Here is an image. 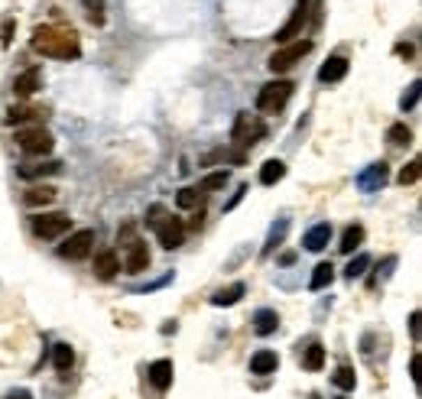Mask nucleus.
I'll list each match as a JSON object with an SVG mask.
<instances>
[{
  "label": "nucleus",
  "instance_id": "f257e3e1",
  "mask_svg": "<svg viewBox=\"0 0 422 399\" xmlns=\"http://www.w3.org/2000/svg\"><path fill=\"white\" fill-rule=\"evenodd\" d=\"M33 49L43 52V56H52V58H78L82 56L78 33L72 26H56V23H46V26L33 29Z\"/></svg>",
  "mask_w": 422,
  "mask_h": 399
},
{
  "label": "nucleus",
  "instance_id": "f03ea898",
  "mask_svg": "<svg viewBox=\"0 0 422 399\" xmlns=\"http://www.w3.org/2000/svg\"><path fill=\"white\" fill-rule=\"evenodd\" d=\"M292 81H286V78H276V81H270V85L260 88V95H257V111L260 114H280L282 107L289 104L292 97Z\"/></svg>",
  "mask_w": 422,
  "mask_h": 399
},
{
  "label": "nucleus",
  "instance_id": "7ed1b4c3",
  "mask_svg": "<svg viewBox=\"0 0 422 399\" xmlns=\"http://www.w3.org/2000/svg\"><path fill=\"white\" fill-rule=\"evenodd\" d=\"M231 136H234V143L241 150H247V146H253V143H260L266 136V124H263L260 114H237Z\"/></svg>",
  "mask_w": 422,
  "mask_h": 399
},
{
  "label": "nucleus",
  "instance_id": "20e7f679",
  "mask_svg": "<svg viewBox=\"0 0 422 399\" xmlns=\"http://www.w3.org/2000/svg\"><path fill=\"white\" fill-rule=\"evenodd\" d=\"M309 52H312V39H299V42H289V46L276 49L266 65H270L273 75H282V72H289L296 62H302V56H309Z\"/></svg>",
  "mask_w": 422,
  "mask_h": 399
},
{
  "label": "nucleus",
  "instance_id": "39448f33",
  "mask_svg": "<svg viewBox=\"0 0 422 399\" xmlns=\"http://www.w3.org/2000/svg\"><path fill=\"white\" fill-rule=\"evenodd\" d=\"M68 228H72V218H68L66 211H49V214H36V218H33V234H36L39 240H56V237H62Z\"/></svg>",
  "mask_w": 422,
  "mask_h": 399
},
{
  "label": "nucleus",
  "instance_id": "423d86ee",
  "mask_svg": "<svg viewBox=\"0 0 422 399\" xmlns=\"http://www.w3.org/2000/svg\"><path fill=\"white\" fill-rule=\"evenodd\" d=\"M52 133L43 130V127H29V130H17V146L27 156H46L52 150Z\"/></svg>",
  "mask_w": 422,
  "mask_h": 399
},
{
  "label": "nucleus",
  "instance_id": "0eeeda50",
  "mask_svg": "<svg viewBox=\"0 0 422 399\" xmlns=\"http://www.w3.org/2000/svg\"><path fill=\"white\" fill-rule=\"evenodd\" d=\"M94 247V230L84 228V230H75V234H68L66 244H59V257L66 260H84L91 253Z\"/></svg>",
  "mask_w": 422,
  "mask_h": 399
},
{
  "label": "nucleus",
  "instance_id": "6e6552de",
  "mask_svg": "<svg viewBox=\"0 0 422 399\" xmlns=\"http://www.w3.org/2000/svg\"><path fill=\"white\" fill-rule=\"evenodd\" d=\"M123 269H127V273H143V269H150V250H146V244H143L140 237L127 240V247H123Z\"/></svg>",
  "mask_w": 422,
  "mask_h": 399
},
{
  "label": "nucleus",
  "instance_id": "1a4fd4ad",
  "mask_svg": "<svg viewBox=\"0 0 422 399\" xmlns=\"http://www.w3.org/2000/svg\"><path fill=\"white\" fill-rule=\"evenodd\" d=\"M156 240H160V247L163 250H176V247H182L186 244V224L179 218H172L169 214L166 221H163L160 228H156Z\"/></svg>",
  "mask_w": 422,
  "mask_h": 399
},
{
  "label": "nucleus",
  "instance_id": "9d476101",
  "mask_svg": "<svg viewBox=\"0 0 422 399\" xmlns=\"http://www.w3.org/2000/svg\"><path fill=\"white\" fill-rule=\"evenodd\" d=\"M43 88V68H27L23 75H17L13 78V95L20 97V101H27V97H33Z\"/></svg>",
  "mask_w": 422,
  "mask_h": 399
},
{
  "label": "nucleus",
  "instance_id": "9b49d317",
  "mask_svg": "<svg viewBox=\"0 0 422 399\" xmlns=\"http://www.w3.org/2000/svg\"><path fill=\"white\" fill-rule=\"evenodd\" d=\"M386 179H390V169H386V162H374V166H367L361 175H357V189L361 191H377V189H384Z\"/></svg>",
  "mask_w": 422,
  "mask_h": 399
},
{
  "label": "nucleus",
  "instance_id": "f8f14e48",
  "mask_svg": "<svg viewBox=\"0 0 422 399\" xmlns=\"http://www.w3.org/2000/svg\"><path fill=\"white\" fill-rule=\"evenodd\" d=\"M46 107H36V104H13L7 111V124H27V120H46Z\"/></svg>",
  "mask_w": 422,
  "mask_h": 399
},
{
  "label": "nucleus",
  "instance_id": "ddd939ff",
  "mask_svg": "<svg viewBox=\"0 0 422 399\" xmlns=\"http://www.w3.org/2000/svg\"><path fill=\"white\" fill-rule=\"evenodd\" d=\"M331 240V224L329 221H322V224H315V228L306 230V237H302V244H306V250H312V253H319V250L329 247Z\"/></svg>",
  "mask_w": 422,
  "mask_h": 399
},
{
  "label": "nucleus",
  "instance_id": "4468645a",
  "mask_svg": "<svg viewBox=\"0 0 422 399\" xmlns=\"http://www.w3.org/2000/svg\"><path fill=\"white\" fill-rule=\"evenodd\" d=\"M309 3L312 0H299V7H296V13H292V19L286 23V26L276 33V39L280 42H289L292 36H299V29H302V23H306V17H309Z\"/></svg>",
  "mask_w": 422,
  "mask_h": 399
},
{
  "label": "nucleus",
  "instance_id": "2eb2a0df",
  "mask_svg": "<svg viewBox=\"0 0 422 399\" xmlns=\"http://www.w3.org/2000/svg\"><path fill=\"white\" fill-rule=\"evenodd\" d=\"M345 75H347V58L345 56H331L329 62L319 68V81H325V85H331V81H341Z\"/></svg>",
  "mask_w": 422,
  "mask_h": 399
},
{
  "label": "nucleus",
  "instance_id": "dca6fc26",
  "mask_svg": "<svg viewBox=\"0 0 422 399\" xmlns=\"http://www.w3.org/2000/svg\"><path fill=\"white\" fill-rule=\"evenodd\" d=\"M121 269V257L114 253V250H101L98 257H94V273L101 276V279H114Z\"/></svg>",
  "mask_w": 422,
  "mask_h": 399
},
{
  "label": "nucleus",
  "instance_id": "f3484780",
  "mask_svg": "<svg viewBox=\"0 0 422 399\" xmlns=\"http://www.w3.org/2000/svg\"><path fill=\"white\" fill-rule=\"evenodd\" d=\"M150 383L160 393H166L172 386V361H156L150 363Z\"/></svg>",
  "mask_w": 422,
  "mask_h": 399
},
{
  "label": "nucleus",
  "instance_id": "a211bd4d",
  "mask_svg": "<svg viewBox=\"0 0 422 399\" xmlns=\"http://www.w3.org/2000/svg\"><path fill=\"white\" fill-rule=\"evenodd\" d=\"M276 367H280V357H276L273 351H257L250 357V373L266 377V373H276Z\"/></svg>",
  "mask_w": 422,
  "mask_h": 399
},
{
  "label": "nucleus",
  "instance_id": "6ab92c4d",
  "mask_svg": "<svg viewBox=\"0 0 422 399\" xmlns=\"http://www.w3.org/2000/svg\"><path fill=\"white\" fill-rule=\"evenodd\" d=\"M176 205L179 208H186V211H202L205 208V191L202 189H179Z\"/></svg>",
  "mask_w": 422,
  "mask_h": 399
},
{
  "label": "nucleus",
  "instance_id": "aec40b11",
  "mask_svg": "<svg viewBox=\"0 0 422 399\" xmlns=\"http://www.w3.org/2000/svg\"><path fill=\"white\" fill-rule=\"evenodd\" d=\"M56 195H59V191L52 189V185H33V189L23 195V201H27V205H33V208H39V205H52V201H56Z\"/></svg>",
  "mask_w": 422,
  "mask_h": 399
},
{
  "label": "nucleus",
  "instance_id": "412c9836",
  "mask_svg": "<svg viewBox=\"0 0 422 399\" xmlns=\"http://www.w3.org/2000/svg\"><path fill=\"white\" fill-rule=\"evenodd\" d=\"M52 363H56L59 377H68L72 363H75V354H72V347H68V344H56V347H52Z\"/></svg>",
  "mask_w": 422,
  "mask_h": 399
},
{
  "label": "nucleus",
  "instance_id": "4be33fe9",
  "mask_svg": "<svg viewBox=\"0 0 422 399\" xmlns=\"http://www.w3.org/2000/svg\"><path fill=\"white\" fill-rule=\"evenodd\" d=\"M253 328H257V334H273L280 328V315L273 312V308H260V312L253 315Z\"/></svg>",
  "mask_w": 422,
  "mask_h": 399
},
{
  "label": "nucleus",
  "instance_id": "5701e85b",
  "mask_svg": "<svg viewBox=\"0 0 422 399\" xmlns=\"http://www.w3.org/2000/svg\"><path fill=\"white\" fill-rule=\"evenodd\" d=\"M282 175H286V162H282V159H266V162H263V169H260L263 185H276Z\"/></svg>",
  "mask_w": 422,
  "mask_h": 399
},
{
  "label": "nucleus",
  "instance_id": "b1692460",
  "mask_svg": "<svg viewBox=\"0 0 422 399\" xmlns=\"http://www.w3.org/2000/svg\"><path fill=\"white\" fill-rule=\"evenodd\" d=\"M361 244H364V228H361V224H351V228L341 234V244H338V247H341V253H354Z\"/></svg>",
  "mask_w": 422,
  "mask_h": 399
},
{
  "label": "nucleus",
  "instance_id": "393cba45",
  "mask_svg": "<svg viewBox=\"0 0 422 399\" xmlns=\"http://www.w3.org/2000/svg\"><path fill=\"white\" fill-rule=\"evenodd\" d=\"M62 169V162L52 159V162H39V166H20V175L23 179H39V175H56Z\"/></svg>",
  "mask_w": 422,
  "mask_h": 399
},
{
  "label": "nucleus",
  "instance_id": "a878e982",
  "mask_svg": "<svg viewBox=\"0 0 422 399\" xmlns=\"http://www.w3.org/2000/svg\"><path fill=\"white\" fill-rule=\"evenodd\" d=\"M241 295H244V283H234V285H227V289H221V292H215L211 295V305H234V302H241Z\"/></svg>",
  "mask_w": 422,
  "mask_h": 399
},
{
  "label": "nucleus",
  "instance_id": "bb28decb",
  "mask_svg": "<svg viewBox=\"0 0 422 399\" xmlns=\"http://www.w3.org/2000/svg\"><path fill=\"white\" fill-rule=\"evenodd\" d=\"M331 279H335V266L331 263H319L315 266V273H312V289H325V285H331Z\"/></svg>",
  "mask_w": 422,
  "mask_h": 399
},
{
  "label": "nucleus",
  "instance_id": "cd10ccee",
  "mask_svg": "<svg viewBox=\"0 0 422 399\" xmlns=\"http://www.w3.org/2000/svg\"><path fill=\"white\" fill-rule=\"evenodd\" d=\"M322 363H325V347L322 344H312L309 351H306V357H302V367L306 370H322Z\"/></svg>",
  "mask_w": 422,
  "mask_h": 399
},
{
  "label": "nucleus",
  "instance_id": "c85d7f7f",
  "mask_svg": "<svg viewBox=\"0 0 422 399\" xmlns=\"http://www.w3.org/2000/svg\"><path fill=\"white\" fill-rule=\"evenodd\" d=\"M386 140L393 143V146H409V143H413V133H409L406 124H393L386 130Z\"/></svg>",
  "mask_w": 422,
  "mask_h": 399
},
{
  "label": "nucleus",
  "instance_id": "c756f323",
  "mask_svg": "<svg viewBox=\"0 0 422 399\" xmlns=\"http://www.w3.org/2000/svg\"><path fill=\"white\" fill-rule=\"evenodd\" d=\"M354 370H351V367H338L335 370V377H331V383H335L338 390H354Z\"/></svg>",
  "mask_w": 422,
  "mask_h": 399
},
{
  "label": "nucleus",
  "instance_id": "7c9ffc66",
  "mask_svg": "<svg viewBox=\"0 0 422 399\" xmlns=\"http://www.w3.org/2000/svg\"><path fill=\"white\" fill-rule=\"evenodd\" d=\"M367 266H370V257H367V253H357V257L351 260V263H347L345 276H347V279H357V276H364Z\"/></svg>",
  "mask_w": 422,
  "mask_h": 399
},
{
  "label": "nucleus",
  "instance_id": "2f4dec72",
  "mask_svg": "<svg viewBox=\"0 0 422 399\" xmlns=\"http://www.w3.org/2000/svg\"><path fill=\"white\" fill-rule=\"evenodd\" d=\"M225 185H227V172H211V175L202 179L198 189H202V191H215V189H225Z\"/></svg>",
  "mask_w": 422,
  "mask_h": 399
},
{
  "label": "nucleus",
  "instance_id": "473e14b6",
  "mask_svg": "<svg viewBox=\"0 0 422 399\" xmlns=\"http://www.w3.org/2000/svg\"><path fill=\"white\" fill-rule=\"evenodd\" d=\"M84 10H88V19H91L94 26H101L104 23V0H82Z\"/></svg>",
  "mask_w": 422,
  "mask_h": 399
},
{
  "label": "nucleus",
  "instance_id": "72a5a7b5",
  "mask_svg": "<svg viewBox=\"0 0 422 399\" xmlns=\"http://www.w3.org/2000/svg\"><path fill=\"white\" fill-rule=\"evenodd\" d=\"M166 218H169V211L163 208V205H153V208L146 211V228H153V230H156V228H160V224H163V221H166Z\"/></svg>",
  "mask_w": 422,
  "mask_h": 399
},
{
  "label": "nucleus",
  "instance_id": "f704fd0d",
  "mask_svg": "<svg viewBox=\"0 0 422 399\" xmlns=\"http://www.w3.org/2000/svg\"><path fill=\"white\" fill-rule=\"evenodd\" d=\"M416 179H419V159L406 162V166H403V172H400V182H403V185H413Z\"/></svg>",
  "mask_w": 422,
  "mask_h": 399
},
{
  "label": "nucleus",
  "instance_id": "c9c22d12",
  "mask_svg": "<svg viewBox=\"0 0 422 399\" xmlns=\"http://www.w3.org/2000/svg\"><path fill=\"white\" fill-rule=\"evenodd\" d=\"M416 101H419V81H413V85H409V91L403 95L400 107H403V111H409V107H416Z\"/></svg>",
  "mask_w": 422,
  "mask_h": 399
},
{
  "label": "nucleus",
  "instance_id": "e433bc0d",
  "mask_svg": "<svg viewBox=\"0 0 422 399\" xmlns=\"http://www.w3.org/2000/svg\"><path fill=\"white\" fill-rule=\"evenodd\" d=\"M282 234H286V221H280V228H273V234H270V244L263 247V253H270V250H273V244H280V240H282Z\"/></svg>",
  "mask_w": 422,
  "mask_h": 399
},
{
  "label": "nucleus",
  "instance_id": "4c0bfd02",
  "mask_svg": "<svg viewBox=\"0 0 422 399\" xmlns=\"http://www.w3.org/2000/svg\"><path fill=\"white\" fill-rule=\"evenodd\" d=\"M10 42H13V19L3 23V46H10Z\"/></svg>",
  "mask_w": 422,
  "mask_h": 399
},
{
  "label": "nucleus",
  "instance_id": "58836bf2",
  "mask_svg": "<svg viewBox=\"0 0 422 399\" xmlns=\"http://www.w3.org/2000/svg\"><path fill=\"white\" fill-rule=\"evenodd\" d=\"M409 328H413V338H419V312L409 315Z\"/></svg>",
  "mask_w": 422,
  "mask_h": 399
},
{
  "label": "nucleus",
  "instance_id": "ea45409f",
  "mask_svg": "<svg viewBox=\"0 0 422 399\" xmlns=\"http://www.w3.org/2000/svg\"><path fill=\"white\" fill-rule=\"evenodd\" d=\"M409 373H413V380L419 383V357L413 354V361H409Z\"/></svg>",
  "mask_w": 422,
  "mask_h": 399
},
{
  "label": "nucleus",
  "instance_id": "a19ab883",
  "mask_svg": "<svg viewBox=\"0 0 422 399\" xmlns=\"http://www.w3.org/2000/svg\"><path fill=\"white\" fill-rule=\"evenodd\" d=\"M7 399H33V393H29V390H17V393H10Z\"/></svg>",
  "mask_w": 422,
  "mask_h": 399
},
{
  "label": "nucleus",
  "instance_id": "79ce46f5",
  "mask_svg": "<svg viewBox=\"0 0 422 399\" xmlns=\"http://www.w3.org/2000/svg\"><path fill=\"white\" fill-rule=\"evenodd\" d=\"M341 399H345V396H341Z\"/></svg>",
  "mask_w": 422,
  "mask_h": 399
}]
</instances>
